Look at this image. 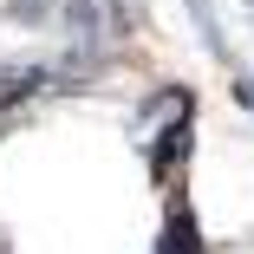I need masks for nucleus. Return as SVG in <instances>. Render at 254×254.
I'll use <instances>...</instances> for the list:
<instances>
[{"label":"nucleus","mask_w":254,"mask_h":254,"mask_svg":"<svg viewBox=\"0 0 254 254\" xmlns=\"http://www.w3.org/2000/svg\"><path fill=\"white\" fill-rule=\"evenodd\" d=\"M137 150L157 183H183L189 157H195V91L189 85H157L137 111Z\"/></svg>","instance_id":"f257e3e1"},{"label":"nucleus","mask_w":254,"mask_h":254,"mask_svg":"<svg viewBox=\"0 0 254 254\" xmlns=\"http://www.w3.org/2000/svg\"><path fill=\"white\" fill-rule=\"evenodd\" d=\"M150 254H209L202 248V222L183 195H170V209H163V228H157V248Z\"/></svg>","instance_id":"f03ea898"},{"label":"nucleus","mask_w":254,"mask_h":254,"mask_svg":"<svg viewBox=\"0 0 254 254\" xmlns=\"http://www.w3.org/2000/svg\"><path fill=\"white\" fill-rule=\"evenodd\" d=\"M46 85H53V78H46L39 65H7V72H0V130H7L13 111L26 105V98H39Z\"/></svg>","instance_id":"7ed1b4c3"},{"label":"nucleus","mask_w":254,"mask_h":254,"mask_svg":"<svg viewBox=\"0 0 254 254\" xmlns=\"http://www.w3.org/2000/svg\"><path fill=\"white\" fill-rule=\"evenodd\" d=\"M235 98H241V111H254V72H241V78H235Z\"/></svg>","instance_id":"20e7f679"}]
</instances>
